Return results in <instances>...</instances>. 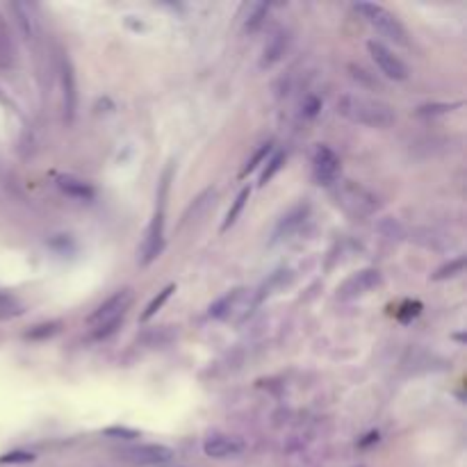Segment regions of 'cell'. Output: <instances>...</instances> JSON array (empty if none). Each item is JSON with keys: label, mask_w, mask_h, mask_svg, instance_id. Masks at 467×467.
Wrapping results in <instances>:
<instances>
[{"label": "cell", "mask_w": 467, "mask_h": 467, "mask_svg": "<svg viewBox=\"0 0 467 467\" xmlns=\"http://www.w3.org/2000/svg\"><path fill=\"white\" fill-rule=\"evenodd\" d=\"M337 114L354 123L369 125V128H390L396 121L392 105L379 98L363 96V93H344V96H340V101H337Z\"/></svg>", "instance_id": "obj_1"}, {"label": "cell", "mask_w": 467, "mask_h": 467, "mask_svg": "<svg viewBox=\"0 0 467 467\" xmlns=\"http://www.w3.org/2000/svg\"><path fill=\"white\" fill-rule=\"evenodd\" d=\"M135 301L133 289H119L116 294H112L108 301H103L101 306L89 314V326L93 329V335L96 337H105L114 333V329L119 326V322L123 319V314L130 310Z\"/></svg>", "instance_id": "obj_2"}, {"label": "cell", "mask_w": 467, "mask_h": 467, "mask_svg": "<svg viewBox=\"0 0 467 467\" xmlns=\"http://www.w3.org/2000/svg\"><path fill=\"white\" fill-rule=\"evenodd\" d=\"M356 11H358V14H363V19L379 34H383V37H388L390 41L399 43V46L408 43V34H406V28L401 26V21L396 19L392 11L385 9L383 5H376V3H356Z\"/></svg>", "instance_id": "obj_3"}, {"label": "cell", "mask_w": 467, "mask_h": 467, "mask_svg": "<svg viewBox=\"0 0 467 467\" xmlns=\"http://www.w3.org/2000/svg\"><path fill=\"white\" fill-rule=\"evenodd\" d=\"M253 303H258V299L251 294V289L237 287L210 306V317L221 322H242L244 317H249Z\"/></svg>", "instance_id": "obj_4"}, {"label": "cell", "mask_w": 467, "mask_h": 467, "mask_svg": "<svg viewBox=\"0 0 467 467\" xmlns=\"http://www.w3.org/2000/svg\"><path fill=\"white\" fill-rule=\"evenodd\" d=\"M337 205H342L347 212L358 215V217H365L371 215L374 210L379 207L376 203V196L369 194L365 187H360L356 183H342L337 187Z\"/></svg>", "instance_id": "obj_5"}, {"label": "cell", "mask_w": 467, "mask_h": 467, "mask_svg": "<svg viewBox=\"0 0 467 467\" xmlns=\"http://www.w3.org/2000/svg\"><path fill=\"white\" fill-rule=\"evenodd\" d=\"M165 249V217L162 212H155V217L150 219V224L146 228V235L139 249V265H150L158 260V255Z\"/></svg>", "instance_id": "obj_6"}, {"label": "cell", "mask_w": 467, "mask_h": 467, "mask_svg": "<svg viewBox=\"0 0 467 467\" xmlns=\"http://www.w3.org/2000/svg\"><path fill=\"white\" fill-rule=\"evenodd\" d=\"M379 285H381V272L379 270H360L354 276H349L344 283L337 287V297L349 301V299L367 294L369 289L379 287Z\"/></svg>", "instance_id": "obj_7"}, {"label": "cell", "mask_w": 467, "mask_h": 467, "mask_svg": "<svg viewBox=\"0 0 467 467\" xmlns=\"http://www.w3.org/2000/svg\"><path fill=\"white\" fill-rule=\"evenodd\" d=\"M367 48H369L371 60L376 62V66L381 68L383 76H388V78H392V80H406V78H408L406 64H404L390 48H385L381 41H369Z\"/></svg>", "instance_id": "obj_8"}, {"label": "cell", "mask_w": 467, "mask_h": 467, "mask_svg": "<svg viewBox=\"0 0 467 467\" xmlns=\"http://www.w3.org/2000/svg\"><path fill=\"white\" fill-rule=\"evenodd\" d=\"M119 456L130 465H162L171 461L173 451L165 445H139V447L123 449Z\"/></svg>", "instance_id": "obj_9"}, {"label": "cell", "mask_w": 467, "mask_h": 467, "mask_svg": "<svg viewBox=\"0 0 467 467\" xmlns=\"http://www.w3.org/2000/svg\"><path fill=\"white\" fill-rule=\"evenodd\" d=\"M314 176L324 185H333L340 178V158H337L329 146H317L312 155Z\"/></svg>", "instance_id": "obj_10"}, {"label": "cell", "mask_w": 467, "mask_h": 467, "mask_svg": "<svg viewBox=\"0 0 467 467\" xmlns=\"http://www.w3.org/2000/svg\"><path fill=\"white\" fill-rule=\"evenodd\" d=\"M203 451L205 456L210 458H217V461H224V458H235L244 451V442L240 438H232V436H210L203 442Z\"/></svg>", "instance_id": "obj_11"}, {"label": "cell", "mask_w": 467, "mask_h": 467, "mask_svg": "<svg viewBox=\"0 0 467 467\" xmlns=\"http://www.w3.org/2000/svg\"><path fill=\"white\" fill-rule=\"evenodd\" d=\"M308 212H310L308 203H301V205L292 207L287 215L280 217L278 226H276V230H274V240H283V237L292 235V232H297V230L303 226V221H306Z\"/></svg>", "instance_id": "obj_12"}, {"label": "cell", "mask_w": 467, "mask_h": 467, "mask_svg": "<svg viewBox=\"0 0 467 467\" xmlns=\"http://www.w3.org/2000/svg\"><path fill=\"white\" fill-rule=\"evenodd\" d=\"M62 91H64V116L66 121H73L78 110V87H76L73 66L68 62L62 64Z\"/></svg>", "instance_id": "obj_13"}, {"label": "cell", "mask_w": 467, "mask_h": 467, "mask_svg": "<svg viewBox=\"0 0 467 467\" xmlns=\"http://www.w3.org/2000/svg\"><path fill=\"white\" fill-rule=\"evenodd\" d=\"M57 187H60L64 194L80 198V201H91V198L96 196V192H93V187L89 183L73 178V176H60L57 178Z\"/></svg>", "instance_id": "obj_14"}, {"label": "cell", "mask_w": 467, "mask_h": 467, "mask_svg": "<svg viewBox=\"0 0 467 467\" xmlns=\"http://www.w3.org/2000/svg\"><path fill=\"white\" fill-rule=\"evenodd\" d=\"M11 11L16 14V23L23 32V37L34 39V34H37V19H34L32 7L28 3H14L11 5Z\"/></svg>", "instance_id": "obj_15"}, {"label": "cell", "mask_w": 467, "mask_h": 467, "mask_svg": "<svg viewBox=\"0 0 467 467\" xmlns=\"http://www.w3.org/2000/svg\"><path fill=\"white\" fill-rule=\"evenodd\" d=\"M285 48H287V34H283V32L274 34V37L270 39V43L265 46V53H262V62H260V66L267 68V66L276 64V62L280 60V57L285 55Z\"/></svg>", "instance_id": "obj_16"}, {"label": "cell", "mask_w": 467, "mask_h": 467, "mask_svg": "<svg viewBox=\"0 0 467 467\" xmlns=\"http://www.w3.org/2000/svg\"><path fill=\"white\" fill-rule=\"evenodd\" d=\"M14 64V43H11L7 23L0 16V68H9Z\"/></svg>", "instance_id": "obj_17"}, {"label": "cell", "mask_w": 467, "mask_h": 467, "mask_svg": "<svg viewBox=\"0 0 467 467\" xmlns=\"http://www.w3.org/2000/svg\"><path fill=\"white\" fill-rule=\"evenodd\" d=\"M249 196H251V190H249V187H244V190L237 194L235 201H232V205H230V210H228V215H226V219H224V224H221V230H224V232L237 221V217L242 215L244 205H247V201H249Z\"/></svg>", "instance_id": "obj_18"}, {"label": "cell", "mask_w": 467, "mask_h": 467, "mask_svg": "<svg viewBox=\"0 0 467 467\" xmlns=\"http://www.w3.org/2000/svg\"><path fill=\"white\" fill-rule=\"evenodd\" d=\"M62 329V322H46V324H37L26 333L28 340H46V337L57 335Z\"/></svg>", "instance_id": "obj_19"}, {"label": "cell", "mask_w": 467, "mask_h": 467, "mask_svg": "<svg viewBox=\"0 0 467 467\" xmlns=\"http://www.w3.org/2000/svg\"><path fill=\"white\" fill-rule=\"evenodd\" d=\"M272 146H274L272 142H265V144H260V146H258V150H255V153L251 155V160H247V165H244V169H242L240 176L244 178V176H249V173H251L253 169H258V167L262 165V162H265L267 158H270V153H272Z\"/></svg>", "instance_id": "obj_20"}, {"label": "cell", "mask_w": 467, "mask_h": 467, "mask_svg": "<svg viewBox=\"0 0 467 467\" xmlns=\"http://www.w3.org/2000/svg\"><path fill=\"white\" fill-rule=\"evenodd\" d=\"M171 292H176V285H173V283H171V285H167V287L162 289L160 294H158V297L153 299V301L148 303V306H146V310H144V314H142V322H148L150 317H155V314L160 312V308L165 306V303H167V299L171 297Z\"/></svg>", "instance_id": "obj_21"}, {"label": "cell", "mask_w": 467, "mask_h": 467, "mask_svg": "<svg viewBox=\"0 0 467 467\" xmlns=\"http://www.w3.org/2000/svg\"><path fill=\"white\" fill-rule=\"evenodd\" d=\"M465 255H461V258H456V260H451L449 265H445V267H440V270L433 274V280H447V278H456V276H461L463 274V270H465Z\"/></svg>", "instance_id": "obj_22"}, {"label": "cell", "mask_w": 467, "mask_h": 467, "mask_svg": "<svg viewBox=\"0 0 467 467\" xmlns=\"http://www.w3.org/2000/svg\"><path fill=\"white\" fill-rule=\"evenodd\" d=\"M283 162H285V155H283V153H274L270 160L265 162L267 167H265V171L260 173V187H265L267 183H270V180L276 176V173L280 171V167H283Z\"/></svg>", "instance_id": "obj_23"}, {"label": "cell", "mask_w": 467, "mask_h": 467, "mask_svg": "<svg viewBox=\"0 0 467 467\" xmlns=\"http://www.w3.org/2000/svg\"><path fill=\"white\" fill-rule=\"evenodd\" d=\"M267 11H270V7L262 5V3L253 5V14H251L249 21H247V30H249V32L258 30V28L262 26V21H265V16H267Z\"/></svg>", "instance_id": "obj_24"}, {"label": "cell", "mask_w": 467, "mask_h": 467, "mask_svg": "<svg viewBox=\"0 0 467 467\" xmlns=\"http://www.w3.org/2000/svg\"><path fill=\"white\" fill-rule=\"evenodd\" d=\"M108 438H119V440H135L139 438V433L135 428H125V426H110V428H105L103 431Z\"/></svg>", "instance_id": "obj_25"}, {"label": "cell", "mask_w": 467, "mask_h": 467, "mask_svg": "<svg viewBox=\"0 0 467 467\" xmlns=\"http://www.w3.org/2000/svg\"><path fill=\"white\" fill-rule=\"evenodd\" d=\"M34 453L28 451H9L5 456H0V463H32Z\"/></svg>", "instance_id": "obj_26"}, {"label": "cell", "mask_w": 467, "mask_h": 467, "mask_svg": "<svg viewBox=\"0 0 467 467\" xmlns=\"http://www.w3.org/2000/svg\"><path fill=\"white\" fill-rule=\"evenodd\" d=\"M451 108H461V103H456V105H426V108L419 110V114H438V112H447Z\"/></svg>", "instance_id": "obj_27"}, {"label": "cell", "mask_w": 467, "mask_h": 467, "mask_svg": "<svg viewBox=\"0 0 467 467\" xmlns=\"http://www.w3.org/2000/svg\"><path fill=\"white\" fill-rule=\"evenodd\" d=\"M317 108H319V103L314 101V98H310L308 105H306V114H308V116H314V114H317Z\"/></svg>", "instance_id": "obj_28"}]
</instances>
